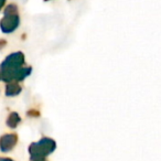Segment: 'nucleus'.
Returning a JSON list of instances; mask_svg holds the SVG:
<instances>
[{
    "mask_svg": "<svg viewBox=\"0 0 161 161\" xmlns=\"http://www.w3.org/2000/svg\"><path fill=\"white\" fill-rule=\"evenodd\" d=\"M25 56L22 53H14L9 55L0 66L1 69V80L6 82L12 80H22L25 76L31 73V67H23Z\"/></svg>",
    "mask_w": 161,
    "mask_h": 161,
    "instance_id": "1",
    "label": "nucleus"
},
{
    "mask_svg": "<svg viewBox=\"0 0 161 161\" xmlns=\"http://www.w3.org/2000/svg\"><path fill=\"white\" fill-rule=\"evenodd\" d=\"M55 142L50 138H42L39 142L32 143L29 148L31 160H45V157L51 153L55 149Z\"/></svg>",
    "mask_w": 161,
    "mask_h": 161,
    "instance_id": "2",
    "label": "nucleus"
},
{
    "mask_svg": "<svg viewBox=\"0 0 161 161\" xmlns=\"http://www.w3.org/2000/svg\"><path fill=\"white\" fill-rule=\"evenodd\" d=\"M19 25V16H18V9L17 6L10 5L7 9L5 10V17L0 22L1 30L6 33L12 32L17 29Z\"/></svg>",
    "mask_w": 161,
    "mask_h": 161,
    "instance_id": "3",
    "label": "nucleus"
},
{
    "mask_svg": "<svg viewBox=\"0 0 161 161\" xmlns=\"http://www.w3.org/2000/svg\"><path fill=\"white\" fill-rule=\"evenodd\" d=\"M17 139H18L17 135H5L3 137L0 138V149L3 152H8L16 146Z\"/></svg>",
    "mask_w": 161,
    "mask_h": 161,
    "instance_id": "4",
    "label": "nucleus"
},
{
    "mask_svg": "<svg viewBox=\"0 0 161 161\" xmlns=\"http://www.w3.org/2000/svg\"><path fill=\"white\" fill-rule=\"evenodd\" d=\"M21 92V87L19 86V84L17 82H11V84L7 86V90H6V94L8 96H14V95L19 94Z\"/></svg>",
    "mask_w": 161,
    "mask_h": 161,
    "instance_id": "5",
    "label": "nucleus"
},
{
    "mask_svg": "<svg viewBox=\"0 0 161 161\" xmlns=\"http://www.w3.org/2000/svg\"><path fill=\"white\" fill-rule=\"evenodd\" d=\"M20 123V117L18 116V114H16V113H12L11 115L9 116V118H8L7 120V124L8 126H10V127H17V125Z\"/></svg>",
    "mask_w": 161,
    "mask_h": 161,
    "instance_id": "6",
    "label": "nucleus"
},
{
    "mask_svg": "<svg viewBox=\"0 0 161 161\" xmlns=\"http://www.w3.org/2000/svg\"><path fill=\"white\" fill-rule=\"evenodd\" d=\"M0 161H12V160L11 159H7V158H3V159L0 158Z\"/></svg>",
    "mask_w": 161,
    "mask_h": 161,
    "instance_id": "7",
    "label": "nucleus"
},
{
    "mask_svg": "<svg viewBox=\"0 0 161 161\" xmlns=\"http://www.w3.org/2000/svg\"><path fill=\"white\" fill-rule=\"evenodd\" d=\"M3 3H5V0H0V9H1V7L3 6Z\"/></svg>",
    "mask_w": 161,
    "mask_h": 161,
    "instance_id": "8",
    "label": "nucleus"
},
{
    "mask_svg": "<svg viewBox=\"0 0 161 161\" xmlns=\"http://www.w3.org/2000/svg\"><path fill=\"white\" fill-rule=\"evenodd\" d=\"M0 80H1V69H0Z\"/></svg>",
    "mask_w": 161,
    "mask_h": 161,
    "instance_id": "9",
    "label": "nucleus"
},
{
    "mask_svg": "<svg viewBox=\"0 0 161 161\" xmlns=\"http://www.w3.org/2000/svg\"><path fill=\"white\" fill-rule=\"evenodd\" d=\"M31 161H34V160H31ZM39 161H45V160H39Z\"/></svg>",
    "mask_w": 161,
    "mask_h": 161,
    "instance_id": "10",
    "label": "nucleus"
}]
</instances>
